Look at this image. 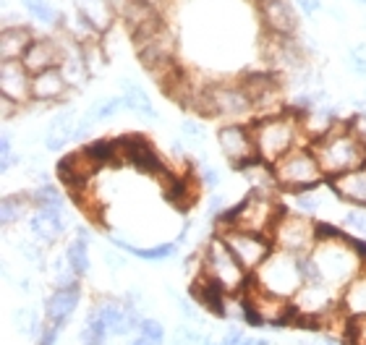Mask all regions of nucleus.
Instances as JSON below:
<instances>
[{
  "label": "nucleus",
  "instance_id": "obj_51",
  "mask_svg": "<svg viewBox=\"0 0 366 345\" xmlns=\"http://www.w3.org/2000/svg\"><path fill=\"white\" fill-rule=\"evenodd\" d=\"M21 16L19 14H14V11H11V8H3V29H11V26H21Z\"/></svg>",
  "mask_w": 366,
  "mask_h": 345
},
{
  "label": "nucleus",
  "instance_id": "obj_34",
  "mask_svg": "<svg viewBox=\"0 0 366 345\" xmlns=\"http://www.w3.org/2000/svg\"><path fill=\"white\" fill-rule=\"evenodd\" d=\"M14 316H16V319H14L16 332H21L24 338L39 340V335L45 332V316H39L37 309L24 306V309H19Z\"/></svg>",
  "mask_w": 366,
  "mask_h": 345
},
{
  "label": "nucleus",
  "instance_id": "obj_28",
  "mask_svg": "<svg viewBox=\"0 0 366 345\" xmlns=\"http://www.w3.org/2000/svg\"><path fill=\"white\" fill-rule=\"evenodd\" d=\"M89 230L86 228H76L74 230V238L69 241V246H66V259H69V264L74 267V272H76L79 277H86L92 269V259H89Z\"/></svg>",
  "mask_w": 366,
  "mask_h": 345
},
{
  "label": "nucleus",
  "instance_id": "obj_4",
  "mask_svg": "<svg viewBox=\"0 0 366 345\" xmlns=\"http://www.w3.org/2000/svg\"><path fill=\"white\" fill-rule=\"evenodd\" d=\"M254 288L269 299L293 301L298 291L306 285L304 269H301V254H288L274 249L269 259L252 275Z\"/></svg>",
  "mask_w": 366,
  "mask_h": 345
},
{
  "label": "nucleus",
  "instance_id": "obj_20",
  "mask_svg": "<svg viewBox=\"0 0 366 345\" xmlns=\"http://www.w3.org/2000/svg\"><path fill=\"white\" fill-rule=\"evenodd\" d=\"M61 39L55 37H34L31 39V45L26 47V53H24L21 63L26 66L31 76L34 74H42L47 69H58L61 66Z\"/></svg>",
  "mask_w": 366,
  "mask_h": 345
},
{
  "label": "nucleus",
  "instance_id": "obj_26",
  "mask_svg": "<svg viewBox=\"0 0 366 345\" xmlns=\"http://www.w3.org/2000/svg\"><path fill=\"white\" fill-rule=\"evenodd\" d=\"M37 37L34 31L21 24V26H11V29L0 31V61H21L31 39Z\"/></svg>",
  "mask_w": 366,
  "mask_h": 345
},
{
  "label": "nucleus",
  "instance_id": "obj_25",
  "mask_svg": "<svg viewBox=\"0 0 366 345\" xmlns=\"http://www.w3.org/2000/svg\"><path fill=\"white\" fill-rule=\"evenodd\" d=\"M340 311L348 319H366V267L340 291Z\"/></svg>",
  "mask_w": 366,
  "mask_h": 345
},
{
  "label": "nucleus",
  "instance_id": "obj_1",
  "mask_svg": "<svg viewBox=\"0 0 366 345\" xmlns=\"http://www.w3.org/2000/svg\"><path fill=\"white\" fill-rule=\"evenodd\" d=\"M364 267L366 261L353 251L343 236L317 241L312 251L301 254L306 283H325L335 291H343Z\"/></svg>",
  "mask_w": 366,
  "mask_h": 345
},
{
  "label": "nucleus",
  "instance_id": "obj_35",
  "mask_svg": "<svg viewBox=\"0 0 366 345\" xmlns=\"http://www.w3.org/2000/svg\"><path fill=\"white\" fill-rule=\"evenodd\" d=\"M21 6L37 24L58 26V24L63 21V14L53 6V3H50V0H21Z\"/></svg>",
  "mask_w": 366,
  "mask_h": 345
},
{
  "label": "nucleus",
  "instance_id": "obj_2",
  "mask_svg": "<svg viewBox=\"0 0 366 345\" xmlns=\"http://www.w3.org/2000/svg\"><path fill=\"white\" fill-rule=\"evenodd\" d=\"M252 131L254 141H257V154L272 165L298 146L312 144V139L304 129V113H298L296 108H285L282 113L254 118Z\"/></svg>",
  "mask_w": 366,
  "mask_h": 345
},
{
  "label": "nucleus",
  "instance_id": "obj_8",
  "mask_svg": "<svg viewBox=\"0 0 366 345\" xmlns=\"http://www.w3.org/2000/svg\"><path fill=\"white\" fill-rule=\"evenodd\" d=\"M217 233L225 238V244L230 246V251L236 254V259L244 264L249 275H254L274 251L272 238L264 233H249V230L238 228H217Z\"/></svg>",
  "mask_w": 366,
  "mask_h": 345
},
{
  "label": "nucleus",
  "instance_id": "obj_23",
  "mask_svg": "<svg viewBox=\"0 0 366 345\" xmlns=\"http://www.w3.org/2000/svg\"><path fill=\"white\" fill-rule=\"evenodd\" d=\"M76 126H79L76 110L63 108L61 113H55L53 121H50V126H47V131H45L47 152H61L63 146H69L71 141L76 139Z\"/></svg>",
  "mask_w": 366,
  "mask_h": 345
},
{
  "label": "nucleus",
  "instance_id": "obj_12",
  "mask_svg": "<svg viewBox=\"0 0 366 345\" xmlns=\"http://www.w3.org/2000/svg\"><path fill=\"white\" fill-rule=\"evenodd\" d=\"M257 16L267 34L274 37H298L301 16L293 0H262L257 3Z\"/></svg>",
  "mask_w": 366,
  "mask_h": 345
},
{
  "label": "nucleus",
  "instance_id": "obj_40",
  "mask_svg": "<svg viewBox=\"0 0 366 345\" xmlns=\"http://www.w3.org/2000/svg\"><path fill=\"white\" fill-rule=\"evenodd\" d=\"M19 249H21L24 259L29 261V264H37L39 269H45V264H47V259H45V246L37 244V241L31 238V241H24V244H19Z\"/></svg>",
  "mask_w": 366,
  "mask_h": 345
},
{
  "label": "nucleus",
  "instance_id": "obj_41",
  "mask_svg": "<svg viewBox=\"0 0 366 345\" xmlns=\"http://www.w3.org/2000/svg\"><path fill=\"white\" fill-rule=\"evenodd\" d=\"M343 228L366 238V209H348V212H343Z\"/></svg>",
  "mask_w": 366,
  "mask_h": 345
},
{
  "label": "nucleus",
  "instance_id": "obj_33",
  "mask_svg": "<svg viewBox=\"0 0 366 345\" xmlns=\"http://www.w3.org/2000/svg\"><path fill=\"white\" fill-rule=\"evenodd\" d=\"M123 108H126L123 94H118V97H102V100H97L84 115H81V121L92 129V126H97V123H105V121H110V118H115Z\"/></svg>",
  "mask_w": 366,
  "mask_h": 345
},
{
  "label": "nucleus",
  "instance_id": "obj_53",
  "mask_svg": "<svg viewBox=\"0 0 366 345\" xmlns=\"http://www.w3.org/2000/svg\"><path fill=\"white\" fill-rule=\"evenodd\" d=\"M241 345H272V343L264 338H249V335H246V338L241 340Z\"/></svg>",
  "mask_w": 366,
  "mask_h": 345
},
{
  "label": "nucleus",
  "instance_id": "obj_56",
  "mask_svg": "<svg viewBox=\"0 0 366 345\" xmlns=\"http://www.w3.org/2000/svg\"><path fill=\"white\" fill-rule=\"evenodd\" d=\"M110 3H113V6H115V11H118V16H121L123 6H126V3H129V0H110Z\"/></svg>",
  "mask_w": 366,
  "mask_h": 345
},
{
  "label": "nucleus",
  "instance_id": "obj_27",
  "mask_svg": "<svg viewBox=\"0 0 366 345\" xmlns=\"http://www.w3.org/2000/svg\"><path fill=\"white\" fill-rule=\"evenodd\" d=\"M121 94H123V100H126V108H129L134 115L144 118V121H157V118H160L152 97L144 92V86L142 84L131 81V79H121Z\"/></svg>",
  "mask_w": 366,
  "mask_h": 345
},
{
  "label": "nucleus",
  "instance_id": "obj_9",
  "mask_svg": "<svg viewBox=\"0 0 366 345\" xmlns=\"http://www.w3.org/2000/svg\"><path fill=\"white\" fill-rule=\"evenodd\" d=\"M86 316L97 319L110 332V338L131 335L139 330V322H142V311L137 306H131L126 299H97Z\"/></svg>",
  "mask_w": 366,
  "mask_h": 345
},
{
  "label": "nucleus",
  "instance_id": "obj_29",
  "mask_svg": "<svg viewBox=\"0 0 366 345\" xmlns=\"http://www.w3.org/2000/svg\"><path fill=\"white\" fill-rule=\"evenodd\" d=\"M31 209V196L29 191H19V194H6L3 196V204H0V220H3V228H11V225L21 223V220H29Z\"/></svg>",
  "mask_w": 366,
  "mask_h": 345
},
{
  "label": "nucleus",
  "instance_id": "obj_13",
  "mask_svg": "<svg viewBox=\"0 0 366 345\" xmlns=\"http://www.w3.org/2000/svg\"><path fill=\"white\" fill-rule=\"evenodd\" d=\"M29 233L31 238L42 246H53L58 244L69 228V212L66 207H42V209H31L29 220Z\"/></svg>",
  "mask_w": 366,
  "mask_h": 345
},
{
  "label": "nucleus",
  "instance_id": "obj_45",
  "mask_svg": "<svg viewBox=\"0 0 366 345\" xmlns=\"http://www.w3.org/2000/svg\"><path fill=\"white\" fill-rule=\"evenodd\" d=\"M181 134L183 139H191V141H202L207 136V129L199 121H183L181 123Z\"/></svg>",
  "mask_w": 366,
  "mask_h": 345
},
{
  "label": "nucleus",
  "instance_id": "obj_42",
  "mask_svg": "<svg viewBox=\"0 0 366 345\" xmlns=\"http://www.w3.org/2000/svg\"><path fill=\"white\" fill-rule=\"evenodd\" d=\"M204 335L199 330H194L191 324H183V327H178L176 335L170 338V345H204Z\"/></svg>",
  "mask_w": 366,
  "mask_h": 345
},
{
  "label": "nucleus",
  "instance_id": "obj_18",
  "mask_svg": "<svg viewBox=\"0 0 366 345\" xmlns=\"http://www.w3.org/2000/svg\"><path fill=\"white\" fill-rule=\"evenodd\" d=\"M0 97L19 105L31 102V74L21 61H0Z\"/></svg>",
  "mask_w": 366,
  "mask_h": 345
},
{
  "label": "nucleus",
  "instance_id": "obj_38",
  "mask_svg": "<svg viewBox=\"0 0 366 345\" xmlns=\"http://www.w3.org/2000/svg\"><path fill=\"white\" fill-rule=\"evenodd\" d=\"M137 335L147 338L152 345H165V343H168L165 327H162V322H160V319H154V316H142V322H139Z\"/></svg>",
  "mask_w": 366,
  "mask_h": 345
},
{
  "label": "nucleus",
  "instance_id": "obj_36",
  "mask_svg": "<svg viewBox=\"0 0 366 345\" xmlns=\"http://www.w3.org/2000/svg\"><path fill=\"white\" fill-rule=\"evenodd\" d=\"M29 196H31V204H34V209L66 207V196H63V194L58 191V186H53V184H39L37 189H31Z\"/></svg>",
  "mask_w": 366,
  "mask_h": 345
},
{
  "label": "nucleus",
  "instance_id": "obj_43",
  "mask_svg": "<svg viewBox=\"0 0 366 345\" xmlns=\"http://www.w3.org/2000/svg\"><path fill=\"white\" fill-rule=\"evenodd\" d=\"M348 69H351V74H356V76L366 79V45H353L351 50H348Z\"/></svg>",
  "mask_w": 366,
  "mask_h": 345
},
{
  "label": "nucleus",
  "instance_id": "obj_37",
  "mask_svg": "<svg viewBox=\"0 0 366 345\" xmlns=\"http://www.w3.org/2000/svg\"><path fill=\"white\" fill-rule=\"evenodd\" d=\"M107 338H110V332H107L97 319L86 316L84 327H81V332H79V343L81 345H107Z\"/></svg>",
  "mask_w": 366,
  "mask_h": 345
},
{
  "label": "nucleus",
  "instance_id": "obj_44",
  "mask_svg": "<svg viewBox=\"0 0 366 345\" xmlns=\"http://www.w3.org/2000/svg\"><path fill=\"white\" fill-rule=\"evenodd\" d=\"M197 181L202 184V189L214 191V189L220 186V173H217V168H212V165H202V168H197Z\"/></svg>",
  "mask_w": 366,
  "mask_h": 345
},
{
  "label": "nucleus",
  "instance_id": "obj_24",
  "mask_svg": "<svg viewBox=\"0 0 366 345\" xmlns=\"http://www.w3.org/2000/svg\"><path fill=\"white\" fill-rule=\"evenodd\" d=\"M107 238H110V244H113L118 251H126L142 261H170V259H176L178 249H181L178 241H168V244H157V246H134V244H129L126 238L115 236V233H110Z\"/></svg>",
  "mask_w": 366,
  "mask_h": 345
},
{
  "label": "nucleus",
  "instance_id": "obj_3",
  "mask_svg": "<svg viewBox=\"0 0 366 345\" xmlns=\"http://www.w3.org/2000/svg\"><path fill=\"white\" fill-rule=\"evenodd\" d=\"M312 149L317 154V160H320L327 181L366 165V144L348 129V123L343 121L337 123V126H332L327 134L314 139Z\"/></svg>",
  "mask_w": 366,
  "mask_h": 345
},
{
  "label": "nucleus",
  "instance_id": "obj_22",
  "mask_svg": "<svg viewBox=\"0 0 366 345\" xmlns=\"http://www.w3.org/2000/svg\"><path fill=\"white\" fill-rule=\"evenodd\" d=\"M330 189L340 196V201L351 204V207L366 209V165L343 173L337 178H330Z\"/></svg>",
  "mask_w": 366,
  "mask_h": 345
},
{
  "label": "nucleus",
  "instance_id": "obj_19",
  "mask_svg": "<svg viewBox=\"0 0 366 345\" xmlns=\"http://www.w3.org/2000/svg\"><path fill=\"white\" fill-rule=\"evenodd\" d=\"M74 92L71 84L66 81L61 69H47L42 74L31 76V102L39 105H53V102H63Z\"/></svg>",
  "mask_w": 366,
  "mask_h": 345
},
{
  "label": "nucleus",
  "instance_id": "obj_17",
  "mask_svg": "<svg viewBox=\"0 0 366 345\" xmlns=\"http://www.w3.org/2000/svg\"><path fill=\"white\" fill-rule=\"evenodd\" d=\"M79 301H81V285L74 283L69 288H55L45 299V322L63 330L71 322V316L76 314Z\"/></svg>",
  "mask_w": 366,
  "mask_h": 345
},
{
  "label": "nucleus",
  "instance_id": "obj_10",
  "mask_svg": "<svg viewBox=\"0 0 366 345\" xmlns=\"http://www.w3.org/2000/svg\"><path fill=\"white\" fill-rule=\"evenodd\" d=\"M115 141H118V149H121V160L126 165H131V168H137L139 173L162 178L170 170L168 162L157 154V149H154L152 141L144 134H123Z\"/></svg>",
  "mask_w": 366,
  "mask_h": 345
},
{
  "label": "nucleus",
  "instance_id": "obj_59",
  "mask_svg": "<svg viewBox=\"0 0 366 345\" xmlns=\"http://www.w3.org/2000/svg\"><path fill=\"white\" fill-rule=\"evenodd\" d=\"M252 3H262V0H252Z\"/></svg>",
  "mask_w": 366,
  "mask_h": 345
},
{
  "label": "nucleus",
  "instance_id": "obj_54",
  "mask_svg": "<svg viewBox=\"0 0 366 345\" xmlns=\"http://www.w3.org/2000/svg\"><path fill=\"white\" fill-rule=\"evenodd\" d=\"M129 345H152V343H149V340H147V338H142V335H137V338L131 340Z\"/></svg>",
  "mask_w": 366,
  "mask_h": 345
},
{
  "label": "nucleus",
  "instance_id": "obj_58",
  "mask_svg": "<svg viewBox=\"0 0 366 345\" xmlns=\"http://www.w3.org/2000/svg\"><path fill=\"white\" fill-rule=\"evenodd\" d=\"M356 3H359V6H364V8H366V0H356Z\"/></svg>",
  "mask_w": 366,
  "mask_h": 345
},
{
  "label": "nucleus",
  "instance_id": "obj_6",
  "mask_svg": "<svg viewBox=\"0 0 366 345\" xmlns=\"http://www.w3.org/2000/svg\"><path fill=\"white\" fill-rule=\"evenodd\" d=\"M274 176L280 184L282 194H298L309 191V189H320L327 184V176L322 170L317 154H314L312 144L298 146L293 152L274 162Z\"/></svg>",
  "mask_w": 366,
  "mask_h": 345
},
{
  "label": "nucleus",
  "instance_id": "obj_31",
  "mask_svg": "<svg viewBox=\"0 0 366 345\" xmlns=\"http://www.w3.org/2000/svg\"><path fill=\"white\" fill-rule=\"evenodd\" d=\"M330 191V186H320V189H309V191L288 194L290 196V212H298L304 217H317L325 207V194Z\"/></svg>",
  "mask_w": 366,
  "mask_h": 345
},
{
  "label": "nucleus",
  "instance_id": "obj_50",
  "mask_svg": "<svg viewBox=\"0 0 366 345\" xmlns=\"http://www.w3.org/2000/svg\"><path fill=\"white\" fill-rule=\"evenodd\" d=\"M246 335L238 327H230V330H225V335H222V340L220 343L222 345H241V340H244Z\"/></svg>",
  "mask_w": 366,
  "mask_h": 345
},
{
  "label": "nucleus",
  "instance_id": "obj_15",
  "mask_svg": "<svg viewBox=\"0 0 366 345\" xmlns=\"http://www.w3.org/2000/svg\"><path fill=\"white\" fill-rule=\"evenodd\" d=\"M228 291L217 280L207 275L194 277V283H191V301L204 309L207 314L217 316V319H228Z\"/></svg>",
  "mask_w": 366,
  "mask_h": 345
},
{
  "label": "nucleus",
  "instance_id": "obj_48",
  "mask_svg": "<svg viewBox=\"0 0 366 345\" xmlns=\"http://www.w3.org/2000/svg\"><path fill=\"white\" fill-rule=\"evenodd\" d=\"M293 3H296L298 11L306 16H314L322 11V0H293Z\"/></svg>",
  "mask_w": 366,
  "mask_h": 345
},
{
  "label": "nucleus",
  "instance_id": "obj_21",
  "mask_svg": "<svg viewBox=\"0 0 366 345\" xmlns=\"http://www.w3.org/2000/svg\"><path fill=\"white\" fill-rule=\"evenodd\" d=\"M94 170L97 168H94V165L86 160V154L79 149V152L66 154V157L55 165V176H58V181H61L71 194H79L86 189V181L92 178Z\"/></svg>",
  "mask_w": 366,
  "mask_h": 345
},
{
  "label": "nucleus",
  "instance_id": "obj_52",
  "mask_svg": "<svg viewBox=\"0 0 366 345\" xmlns=\"http://www.w3.org/2000/svg\"><path fill=\"white\" fill-rule=\"evenodd\" d=\"M105 261H107V264H110L113 269L126 267V259H123V256H121L118 251H105Z\"/></svg>",
  "mask_w": 366,
  "mask_h": 345
},
{
  "label": "nucleus",
  "instance_id": "obj_49",
  "mask_svg": "<svg viewBox=\"0 0 366 345\" xmlns=\"http://www.w3.org/2000/svg\"><path fill=\"white\" fill-rule=\"evenodd\" d=\"M0 105H3V108H0V115H3V121H8L11 115H16L19 110L24 108V105H19V102H14V100H8V97H0Z\"/></svg>",
  "mask_w": 366,
  "mask_h": 345
},
{
  "label": "nucleus",
  "instance_id": "obj_39",
  "mask_svg": "<svg viewBox=\"0 0 366 345\" xmlns=\"http://www.w3.org/2000/svg\"><path fill=\"white\" fill-rule=\"evenodd\" d=\"M16 162H19V157L14 154V141H11V134H8V131H3V139H0V170H3V176H8V173L16 168Z\"/></svg>",
  "mask_w": 366,
  "mask_h": 345
},
{
  "label": "nucleus",
  "instance_id": "obj_55",
  "mask_svg": "<svg viewBox=\"0 0 366 345\" xmlns=\"http://www.w3.org/2000/svg\"><path fill=\"white\" fill-rule=\"evenodd\" d=\"M320 345H345V343H340V340H335V338H322Z\"/></svg>",
  "mask_w": 366,
  "mask_h": 345
},
{
  "label": "nucleus",
  "instance_id": "obj_46",
  "mask_svg": "<svg viewBox=\"0 0 366 345\" xmlns=\"http://www.w3.org/2000/svg\"><path fill=\"white\" fill-rule=\"evenodd\" d=\"M173 293V301L178 304V309H181V314L189 319V322H202V316H199V311H197V306L191 304V301H186V299H181L176 291H170Z\"/></svg>",
  "mask_w": 366,
  "mask_h": 345
},
{
  "label": "nucleus",
  "instance_id": "obj_14",
  "mask_svg": "<svg viewBox=\"0 0 366 345\" xmlns=\"http://www.w3.org/2000/svg\"><path fill=\"white\" fill-rule=\"evenodd\" d=\"M296 309L306 316H317V319H325L330 311H337L340 309V291L330 288L325 283H306L298 296L293 299Z\"/></svg>",
  "mask_w": 366,
  "mask_h": 345
},
{
  "label": "nucleus",
  "instance_id": "obj_7",
  "mask_svg": "<svg viewBox=\"0 0 366 345\" xmlns=\"http://www.w3.org/2000/svg\"><path fill=\"white\" fill-rule=\"evenodd\" d=\"M314 223L317 220H312V217L282 209V215L277 217V223L269 233L274 249L288 254H309L317 244V225Z\"/></svg>",
  "mask_w": 366,
  "mask_h": 345
},
{
  "label": "nucleus",
  "instance_id": "obj_16",
  "mask_svg": "<svg viewBox=\"0 0 366 345\" xmlns=\"http://www.w3.org/2000/svg\"><path fill=\"white\" fill-rule=\"evenodd\" d=\"M160 186H162L165 201H168L170 207H176L178 212L191 209V204H194L199 196V189H202V184L194 181L191 173H176V170H168V173L160 178Z\"/></svg>",
  "mask_w": 366,
  "mask_h": 345
},
{
  "label": "nucleus",
  "instance_id": "obj_5",
  "mask_svg": "<svg viewBox=\"0 0 366 345\" xmlns=\"http://www.w3.org/2000/svg\"><path fill=\"white\" fill-rule=\"evenodd\" d=\"M199 275H207L217 280V283L228 291L230 299H238L241 293L249 288V280L252 275L244 269V264L236 259V254L230 251V246L225 244V238L214 230L212 236L207 238L204 254H202V272Z\"/></svg>",
  "mask_w": 366,
  "mask_h": 345
},
{
  "label": "nucleus",
  "instance_id": "obj_32",
  "mask_svg": "<svg viewBox=\"0 0 366 345\" xmlns=\"http://www.w3.org/2000/svg\"><path fill=\"white\" fill-rule=\"evenodd\" d=\"M81 152L86 154V160H89L97 170L123 162L121 149H118V141H115V139H94V141H89Z\"/></svg>",
  "mask_w": 366,
  "mask_h": 345
},
{
  "label": "nucleus",
  "instance_id": "obj_57",
  "mask_svg": "<svg viewBox=\"0 0 366 345\" xmlns=\"http://www.w3.org/2000/svg\"><path fill=\"white\" fill-rule=\"evenodd\" d=\"M204 345H222V343H214L212 338H207V340H204Z\"/></svg>",
  "mask_w": 366,
  "mask_h": 345
},
{
  "label": "nucleus",
  "instance_id": "obj_47",
  "mask_svg": "<svg viewBox=\"0 0 366 345\" xmlns=\"http://www.w3.org/2000/svg\"><path fill=\"white\" fill-rule=\"evenodd\" d=\"M345 123H348V129H351L353 134H356V136H359L361 141L366 144V110H361V113H353L351 121H345Z\"/></svg>",
  "mask_w": 366,
  "mask_h": 345
},
{
  "label": "nucleus",
  "instance_id": "obj_60",
  "mask_svg": "<svg viewBox=\"0 0 366 345\" xmlns=\"http://www.w3.org/2000/svg\"><path fill=\"white\" fill-rule=\"evenodd\" d=\"M364 97H366V92H364Z\"/></svg>",
  "mask_w": 366,
  "mask_h": 345
},
{
  "label": "nucleus",
  "instance_id": "obj_30",
  "mask_svg": "<svg viewBox=\"0 0 366 345\" xmlns=\"http://www.w3.org/2000/svg\"><path fill=\"white\" fill-rule=\"evenodd\" d=\"M79 8L84 11L86 19L94 24V29H97L102 37H105L107 31L115 26L118 11H115V6L110 3V0H81V3H79Z\"/></svg>",
  "mask_w": 366,
  "mask_h": 345
},
{
  "label": "nucleus",
  "instance_id": "obj_11",
  "mask_svg": "<svg viewBox=\"0 0 366 345\" xmlns=\"http://www.w3.org/2000/svg\"><path fill=\"white\" fill-rule=\"evenodd\" d=\"M217 144H220L222 157L233 165V168H244L246 162H252L257 154V141H254V131L252 123L244 126V123L228 121L217 129Z\"/></svg>",
  "mask_w": 366,
  "mask_h": 345
}]
</instances>
